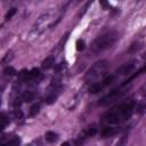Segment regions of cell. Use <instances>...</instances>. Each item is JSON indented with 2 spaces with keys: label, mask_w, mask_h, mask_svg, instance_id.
Masks as SVG:
<instances>
[{
  "label": "cell",
  "mask_w": 146,
  "mask_h": 146,
  "mask_svg": "<svg viewBox=\"0 0 146 146\" xmlns=\"http://www.w3.org/2000/svg\"><path fill=\"white\" fill-rule=\"evenodd\" d=\"M133 110H135V103L133 102L122 104V105L116 106L113 110L108 111L104 115V120L108 123H112V124L121 123L123 121H127L132 115Z\"/></svg>",
  "instance_id": "obj_1"
},
{
  "label": "cell",
  "mask_w": 146,
  "mask_h": 146,
  "mask_svg": "<svg viewBox=\"0 0 146 146\" xmlns=\"http://www.w3.org/2000/svg\"><path fill=\"white\" fill-rule=\"evenodd\" d=\"M116 39H117V34L115 32H110V33L103 34L94 41V43L91 46V50L95 52L103 51V50L112 47L114 44V42L116 41Z\"/></svg>",
  "instance_id": "obj_2"
},
{
  "label": "cell",
  "mask_w": 146,
  "mask_h": 146,
  "mask_svg": "<svg viewBox=\"0 0 146 146\" xmlns=\"http://www.w3.org/2000/svg\"><path fill=\"white\" fill-rule=\"evenodd\" d=\"M107 66H108V62L105 60V59L95 63V64L89 68V71L87 72V74H86V81L94 80V79L98 78L99 75H102V74L106 71Z\"/></svg>",
  "instance_id": "obj_3"
},
{
  "label": "cell",
  "mask_w": 146,
  "mask_h": 146,
  "mask_svg": "<svg viewBox=\"0 0 146 146\" xmlns=\"http://www.w3.org/2000/svg\"><path fill=\"white\" fill-rule=\"evenodd\" d=\"M124 92H125V90H123V87H121V86H120L119 88H116V89L112 90L110 94H107L106 96H104V97L100 99L99 105H107L108 103L113 102L115 98H117V97L122 96Z\"/></svg>",
  "instance_id": "obj_4"
},
{
  "label": "cell",
  "mask_w": 146,
  "mask_h": 146,
  "mask_svg": "<svg viewBox=\"0 0 146 146\" xmlns=\"http://www.w3.org/2000/svg\"><path fill=\"white\" fill-rule=\"evenodd\" d=\"M135 68V60H131V62H128L125 64H123L117 71L116 73H120V74H129L133 71Z\"/></svg>",
  "instance_id": "obj_5"
},
{
  "label": "cell",
  "mask_w": 146,
  "mask_h": 146,
  "mask_svg": "<svg viewBox=\"0 0 146 146\" xmlns=\"http://www.w3.org/2000/svg\"><path fill=\"white\" fill-rule=\"evenodd\" d=\"M117 132H119V128H104L102 130V137H104V138L111 137V136H114Z\"/></svg>",
  "instance_id": "obj_6"
},
{
  "label": "cell",
  "mask_w": 146,
  "mask_h": 146,
  "mask_svg": "<svg viewBox=\"0 0 146 146\" xmlns=\"http://www.w3.org/2000/svg\"><path fill=\"white\" fill-rule=\"evenodd\" d=\"M54 62H55V59H54V57H47L43 62H42V64H41V66L43 67V68H46V70H48V68H50L52 65H54Z\"/></svg>",
  "instance_id": "obj_7"
},
{
  "label": "cell",
  "mask_w": 146,
  "mask_h": 146,
  "mask_svg": "<svg viewBox=\"0 0 146 146\" xmlns=\"http://www.w3.org/2000/svg\"><path fill=\"white\" fill-rule=\"evenodd\" d=\"M44 138L48 143H54L56 139H57V135L54 132V131H47L44 133Z\"/></svg>",
  "instance_id": "obj_8"
},
{
  "label": "cell",
  "mask_w": 146,
  "mask_h": 146,
  "mask_svg": "<svg viewBox=\"0 0 146 146\" xmlns=\"http://www.w3.org/2000/svg\"><path fill=\"white\" fill-rule=\"evenodd\" d=\"M104 88L103 83H94L90 88H89V92L90 94H97L98 91H100Z\"/></svg>",
  "instance_id": "obj_9"
},
{
  "label": "cell",
  "mask_w": 146,
  "mask_h": 146,
  "mask_svg": "<svg viewBox=\"0 0 146 146\" xmlns=\"http://www.w3.org/2000/svg\"><path fill=\"white\" fill-rule=\"evenodd\" d=\"M33 98H34V94L32 91H24L22 95V99L24 102H31L33 100Z\"/></svg>",
  "instance_id": "obj_10"
},
{
  "label": "cell",
  "mask_w": 146,
  "mask_h": 146,
  "mask_svg": "<svg viewBox=\"0 0 146 146\" xmlns=\"http://www.w3.org/2000/svg\"><path fill=\"white\" fill-rule=\"evenodd\" d=\"M40 76V71H39V68H32L31 71H30V73H29V80H34V79H36V78H39Z\"/></svg>",
  "instance_id": "obj_11"
},
{
  "label": "cell",
  "mask_w": 146,
  "mask_h": 146,
  "mask_svg": "<svg viewBox=\"0 0 146 146\" xmlns=\"http://www.w3.org/2000/svg\"><path fill=\"white\" fill-rule=\"evenodd\" d=\"M29 73H30V71H27V70H22V71L18 73V78H19V80L27 81V80H29Z\"/></svg>",
  "instance_id": "obj_12"
},
{
  "label": "cell",
  "mask_w": 146,
  "mask_h": 146,
  "mask_svg": "<svg viewBox=\"0 0 146 146\" xmlns=\"http://www.w3.org/2000/svg\"><path fill=\"white\" fill-rule=\"evenodd\" d=\"M3 73L6 74V75H15L16 74V70L13 67V66H7L5 70H3Z\"/></svg>",
  "instance_id": "obj_13"
},
{
  "label": "cell",
  "mask_w": 146,
  "mask_h": 146,
  "mask_svg": "<svg viewBox=\"0 0 146 146\" xmlns=\"http://www.w3.org/2000/svg\"><path fill=\"white\" fill-rule=\"evenodd\" d=\"M146 112V103H140L137 105V113H139L140 115H143Z\"/></svg>",
  "instance_id": "obj_14"
},
{
  "label": "cell",
  "mask_w": 146,
  "mask_h": 146,
  "mask_svg": "<svg viewBox=\"0 0 146 146\" xmlns=\"http://www.w3.org/2000/svg\"><path fill=\"white\" fill-rule=\"evenodd\" d=\"M19 143H21V140H19V138H14V139H11L10 141H8L7 144H3L2 146H19Z\"/></svg>",
  "instance_id": "obj_15"
},
{
  "label": "cell",
  "mask_w": 146,
  "mask_h": 146,
  "mask_svg": "<svg viewBox=\"0 0 146 146\" xmlns=\"http://www.w3.org/2000/svg\"><path fill=\"white\" fill-rule=\"evenodd\" d=\"M39 110H40V105H39V104L33 105V106L30 108V115H31V116L36 115V114H38V112H39Z\"/></svg>",
  "instance_id": "obj_16"
},
{
  "label": "cell",
  "mask_w": 146,
  "mask_h": 146,
  "mask_svg": "<svg viewBox=\"0 0 146 146\" xmlns=\"http://www.w3.org/2000/svg\"><path fill=\"white\" fill-rule=\"evenodd\" d=\"M0 121H1V129H5L6 128V125L8 124V122H9V119L6 116V114H1V119H0Z\"/></svg>",
  "instance_id": "obj_17"
},
{
  "label": "cell",
  "mask_w": 146,
  "mask_h": 146,
  "mask_svg": "<svg viewBox=\"0 0 146 146\" xmlns=\"http://www.w3.org/2000/svg\"><path fill=\"white\" fill-rule=\"evenodd\" d=\"M75 46H76V49H78L79 51H81V50H83V49H84V41H83L82 39H79V40L76 41Z\"/></svg>",
  "instance_id": "obj_18"
},
{
  "label": "cell",
  "mask_w": 146,
  "mask_h": 146,
  "mask_svg": "<svg viewBox=\"0 0 146 146\" xmlns=\"http://www.w3.org/2000/svg\"><path fill=\"white\" fill-rule=\"evenodd\" d=\"M15 14H16V8H11V9H10V10H9V11L6 14V16H5V19H6V21L10 19V18H11V17H13Z\"/></svg>",
  "instance_id": "obj_19"
},
{
  "label": "cell",
  "mask_w": 146,
  "mask_h": 146,
  "mask_svg": "<svg viewBox=\"0 0 146 146\" xmlns=\"http://www.w3.org/2000/svg\"><path fill=\"white\" fill-rule=\"evenodd\" d=\"M56 99H57V96L55 94H52L46 98V102H47V104H54L56 102Z\"/></svg>",
  "instance_id": "obj_20"
},
{
  "label": "cell",
  "mask_w": 146,
  "mask_h": 146,
  "mask_svg": "<svg viewBox=\"0 0 146 146\" xmlns=\"http://www.w3.org/2000/svg\"><path fill=\"white\" fill-rule=\"evenodd\" d=\"M114 80V75H110V76H107L102 83H103V86L105 87V86H107V84H110V83H112V81Z\"/></svg>",
  "instance_id": "obj_21"
},
{
  "label": "cell",
  "mask_w": 146,
  "mask_h": 146,
  "mask_svg": "<svg viewBox=\"0 0 146 146\" xmlns=\"http://www.w3.org/2000/svg\"><path fill=\"white\" fill-rule=\"evenodd\" d=\"M14 116H15L16 119L21 120V119H23V116H24V115H23V112H22L21 110H18V108H17V110H15V111H14Z\"/></svg>",
  "instance_id": "obj_22"
},
{
  "label": "cell",
  "mask_w": 146,
  "mask_h": 146,
  "mask_svg": "<svg viewBox=\"0 0 146 146\" xmlns=\"http://www.w3.org/2000/svg\"><path fill=\"white\" fill-rule=\"evenodd\" d=\"M22 100H23V99H22V97H21V98H17V99H15V102H14V104H13V105H14L15 107H19V106H21V104H22Z\"/></svg>",
  "instance_id": "obj_23"
},
{
  "label": "cell",
  "mask_w": 146,
  "mask_h": 146,
  "mask_svg": "<svg viewBox=\"0 0 146 146\" xmlns=\"http://www.w3.org/2000/svg\"><path fill=\"white\" fill-rule=\"evenodd\" d=\"M60 146H71V145H70V143H68V141H65V143H63Z\"/></svg>",
  "instance_id": "obj_24"
},
{
  "label": "cell",
  "mask_w": 146,
  "mask_h": 146,
  "mask_svg": "<svg viewBox=\"0 0 146 146\" xmlns=\"http://www.w3.org/2000/svg\"><path fill=\"white\" fill-rule=\"evenodd\" d=\"M141 91H144V92H146V83H145V84H144V86L141 87Z\"/></svg>",
  "instance_id": "obj_25"
},
{
  "label": "cell",
  "mask_w": 146,
  "mask_h": 146,
  "mask_svg": "<svg viewBox=\"0 0 146 146\" xmlns=\"http://www.w3.org/2000/svg\"><path fill=\"white\" fill-rule=\"evenodd\" d=\"M143 58H146V51L144 52V55H143Z\"/></svg>",
  "instance_id": "obj_26"
}]
</instances>
